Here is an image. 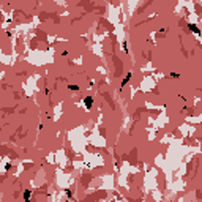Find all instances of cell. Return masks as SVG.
<instances>
[{
    "label": "cell",
    "mask_w": 202,
    "mask_h": 202,
    "mask_svg": "<svg viewBox=\"0 0 202 202\" xmlns=\"http://www.w3.org/2000/svg\"><path fill=\"white\" fill-rule=\"evenodd\" d=\"M85 104H87V108H90L92 106V98H85Z\"/></svg>",
    "instance_id": "obj_1"
}]
</instances>
